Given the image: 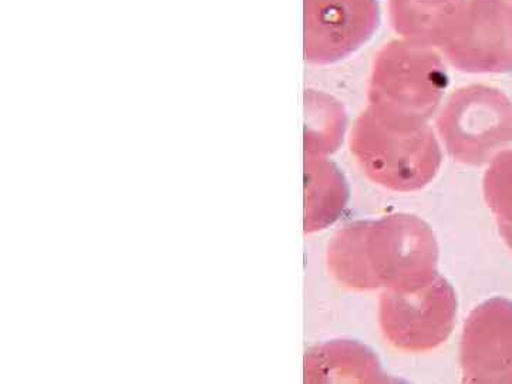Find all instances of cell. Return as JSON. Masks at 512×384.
I'll use <instances>...</instances> for the list:
<instances>
[{
    "label": "cell",
    "instance_id": "1",
    "mask_svg": "<svg viewBox=\"0 0 512 384\" xmlns=\"http://www.w3.org/2000/svg\"><path fill=\"white\" fill-rule=\"evenodd\" d=\"M328 265L345 288L412 292L439 276V244L426 221L397 212L346 224L329 244Z\"/></svg>",
    "mask_w": 512,
    "mask_h": 384
},
{
    "label": "cell",
    "instance_id": "5",
    "mask_svg": "<svg viewBox=\"0 0 512 384\" xmlns=\"http://www.w3.org/2000/svg\"><path fill=\"white\" fill-rule=\"evenodd\" d=\"M468 383H512V301L494 298L470 313L460 343Z\"/></svg>",
    "mask_w": 512,
    "mask_h": 384
},
{
    "label": "cell",
    "instance_id": "6",
    "mask_svg": "<svg viewBox=\"0 0 512 384\" xmlns=\"http://www.w3.org/2000/svg\"><path fill=\"white\" fill-rule=\"evenodd\" d=\"M306 382H390L375 353L352 340L325 343L306 356Z\"/></svg>",
    "mask_w": 512,
    "mask_h": 384
},
{
    "label": "cell",
    "instance_id": "7",
    "mask_svg": "<svg viewBox=\"0 0 512 384\" xmlns=\"http://www.w3.org/2000/svg\"><path fill=\"white\" fill-rule=\"evenodd\" d=\"M348 200L349 187L338 168L322 157H306V232L332 225Z\"/></svg>",
    "mask_w": 512,
    "mask_h": 384
},
{
    "label": "cell",
    "instance_id": "8",
    "mask_svg": "<svg viewBox=\"0 0 512 384\" xmlns=\"http://www.w3.org/2000/svg\"><path fill=\"white\" fill-rule=\"evenodd\" d=\"M484 197L494 212L501 237L512 249V157L497 161L484 178Z\"/></svg>",
    "mask_w": 512,
    "mask_h": 384
},
{
    "label": "cell",
    "instance_id": "4",
    "mask_svg": "<svg viewBox=\"0 0 512 384\" xmlns=\"http://www.w3.org/2000/svg\"><path fill=\"white\" fill-rule=\"evenodd\" d=\"M379 0H305V57L312 64L348 59L373 36Z\"/></svg>",
    "mask_w": 512,
    "mask_h": 384
},
{
    "label": "cell",
    "instance_id": "3",
    "mask_svg": "<svg viewBox=\"0 0 512 384\" xmlns=\"http://www.w3.org/2000/svg\"><path fill=\"white\" fill-rule=\"evenodd\" d=\"M377 316L384 339L393 348L407 353L429 352L443 345L453 332L456 291L440 274L417 291H383Z\"/></svg>",
    "mask_w": 512,
    "mask_h": 384
},
{
    "label": "cell",
    "instance_id": "2",
    "mask_svg": "<svg viewBox=\"0 0 512 384\" xmlns=\"http://www.w3.org/2000/svg\"><path fill=\"white\" fill-rule=\"evenodd\" d=\"M352 153L370 181L396 192L423 190L441 165L440 148L430 128L397 126L373 111L357 121Z\"/></svg>",
    "mask_w": 512,
    "mask_h": 384
}]
</instances>
